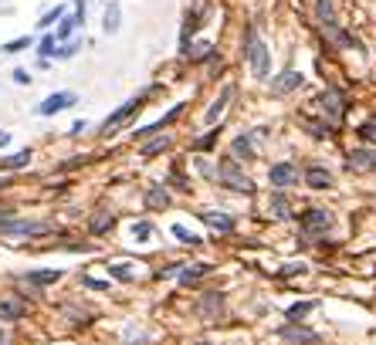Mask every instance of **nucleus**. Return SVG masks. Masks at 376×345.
<instances>
[{"label":"nucleus","instance_id":"37998d69","mask_svg":"<svg viewBox=\"0 0 376 345\" xmlns=\"http://www.w3.org/2000/svg\"><path fill=\"white\" fill-rule=\"evenodd\" d=\"M3 217H10V210H0V220H3Z\"/></svg>","mask_w":376,"mask_h":345},{"label":"nucleus","instance_id":"e433bc0d","mask_svg":"<svg viewBox=\"0 0 376 345\" xmlns=\"http://www.w3.org/2000/svg\"><path fill=\"white\" fill-rule=\"evenodd\" d=\"M79 48H82V44H79V41H72V44H61V48H54V51H58V58H72Z\"/></svg>","mask_w":376,"mask_h":345},{"label":"nucleus","instance_id":"473e14b6","mask_svg":"<svg viewBox=\"0 0 376 345\" xmlns=\"http://www.w3.org/2000/svg\"><path fill=\"white\" fill-rule=\"evenodd\" d=\"M58 17H65V3H58L54 10H48V14H44L41 21H38V28H48V24H54Z\"/></svg>","mask_w":376,"mask_h":345},{"label":"nucleus","instance_id":"7c9ffc66","mask_svg":"<svg viewBox=\"0 0 376 345\" xmlns=\"http://www.w3.org/2000/svg\"><path fill=\"white\" fill-rule=\"evenodd\" d=\"M54 48H58V41H54V34H44V38H41V44H38V54H41L44 61H48Z\"/></svg>","mask_w":376,"mask_h":345},{"label":"nucleus","instance_id":"20e7f679","mask_svg":"<svg viewBox=\"0 0 376 345\" xmlns=\"http://www.w3.org/2000/svg\"><path fill=\"white\" fill-rule=\"evenodd\" d=\"M319 112H322V118H329V125H339L342 122V115H346V95L339 92V88H329V92H322L319 95Z\"/></svg>","mask_w":376,"mask_h":345},{"label":"nucleus","instance_id":"4c0bfd02","mask_svg":"<svg viewBox=\"0 0 376 345\" xmlns=\"http://www.w3.org/2000/svg\"><path fill=\"white\" fill-rule=\"evenodd\" d=\"M149 233H153V227H149V224H136V227H132V237H136V240H146Z\"/></svg>","mask_w":376,"mask_h":345},{"label":"nucleus","instance_id":"79ce46f5","mask_svg":"<svg viewBox=\"0 0 376 345\" xmlns=\"http://www.w3.org/2000/svg\"><path fill=\"white\" fill-rule=\"evenodd\" d=\"M7 143H10V136H7V132H0V149H3Z\"/></svg>","mask_w":376,"mask_h":345},{"label":"nucleus","instance_id":"9b49d317","mask_svg":"<svg viewBox=\"0 0 376 345\" xmlns=\"http://www.w3.org/2000/svg\"><path fill=\"white\" fill-rule=\"evenodd\" d=\"M200 220H204L207 227L220 230V233H231V230L238 227V220H234V217H227V213H220V210H204V213H200Z\"/></svg>","mask_w":376,"mask_h":345},{"label":"nucleus","instance_id":"a19ab883","mask_svg":"<svg viewBox=\"0 0 376 345\" xmlns=\"http://www.w3.org/2000/svg\"><path fill=\"white\" fill-rule=\"evenodd\" d=\"M85 284H88V288H109L105 281H95V278H85Z\"/></svg>","mask_w":376,"mask_h":345},{"label":"nucleus","instance_id":"4be33fe9","mask_svg":"<svg viewBox=\"0 0 376 345\" xmlns=\"http://www.w3.org/2000/svg\"><path fill=\"white\" fill-rule=\"evenodd\" d=\"M28 163H31V149H21V153H14V156H3L0 159V169H21Z\"/></svg>","mask_w":376,"mask_h":345},{"label":"nucleus","instance_id":"393cba45","mask_svg":"<svg viewBox=\"0 0 376 345\" xmlns=\"http://www.w3.org/2000/svg\"><path fill=\"white\" fill-rule=\"evenodd\" d=\"M183 51H187V58L200 61V58H210V54H213V44H207V41H204V44H194V48H183Z\"/></svg>","mask_w":376,"mask_h":345},{"label":"nucleus","instance_id":"1a4fd4ad","mask_svg":"<svg viewBox=\"0 0 376 345\" xmlns=\"http://www.w3.org/2000/svg\"><path fill=\"white\" fill-rule=\"evenodd\" d=\"M268 180H271V187L285 190V187L298 183V169H295L292 163H275V166H271V173H268Z\"/></svg>","mask_w":376,"mask_h":345},{"label":"nucleus","instance_id":"49530a36","mask_svg":"<svg viewBox=\"0 0 376 345\" xmlns=\"http://www.w3.org/2000/svg\"><path fill=\"white\" fill-rule=\"evenodd\" d=\"M0 187H3V183H0Z\"/></svg>","mask_w":376,"mask_h":345},{"label":"nucleus","instance_id":"412c9836","mask_svg":"<svg viewBox=\"0 0 376 345\" xmlns=\"http://www.w3.org/2000/svg\"><path fill=\"white\" fill-rule=\"evenodd\" d=\"M146 207L149 210H167L169 207V193L163 187H153V190L146 193Z\"/></svg>","mask_w":376,"mask_h":345},{"label":"nucleus","instance_id":"7ed1b4c3","mask_svg":"<svg viewBox=\"0 0 376 345\" xmlns=\"http://www.w3.org/2000/svg\"><path fill=\"white\" fill-rule=\"evenodd\" d=\"M217 180L227 187V190H234V193H254V183H251L248 176L241 173V166L234 163V159H227V163H220V169H217Z\"/></svg>","mask_w":376,"mask_h":345},{"label":"nucleus","instance_id":"2eb2a0df","mask_svg":"<svg viewBox=\"0 0 376 345\" xmlns=\"http://www.w3.org/2000/svg\"><path fill=\"white\" fill-rule=\"evenodd\" d=\"M234 98V85H224V92L213 98V105L207 109V122H217L220 115H224V109H227V102Z\"/></svg>","mask_w":376,"mask_h":345},{"label":"nucleus","instance_id":"bb28decb","mask_svg":"<svg viewBox=\"0 0 376 345\" xmlns=\"http://www.w3.org/2000/svg\"><path fill=\"white\" fill-rule=\"evenodd\" d=\"M271 213H275L278 220H285V217H289V200H285L282 193H275V196H271Z\"/></svg>","mask_w":376,"mask_h":345},{"label":"nucleus","instance_id":"c756f323","mask_svg":"<svg viewBox=\"0 0 376 345\" xmlns=\"http://www.w3.org/2000/svg\"><path fill=\"white\" fill-rule=\"evenodd\" d=\"M359 139H363V143H376V118H366V122L359 125Z\"/></svg>","mask_w":376,"mask_h":345},{"label":"nucleus","instance_id":"c85d7f7f","mask_svg":"<svg viewBox=\"0 0 376 345\" xmlns=\"http://www.w3.org/2000/svg\"><path fill=\"white\" fill-rule=\"evenodd\" d=\"M167 146H169V139H167V136H160V139H153V143H146V146H143V156H156V153H163Z\"/></svg>","mask_w":376,"mask_h":345},{"label":"nucleus","instance_id":"6ab92c4d","mask_svg":"<svg viewBox=\"0 0 376 345\" xmlns=\"http://www.w3.org/2000/svg\"><path fill=\"white\" fill-rule=\"evenodd\" d=\"M210 264H190V268H183L180 271V274H176V281H180V284H194V281H200V278H207L210 274Z\"/></svg>","mask_w":376,"mask_h":345},{"label":"nucleus","instance_id":"f03ea898","mask_svg":"<svg viewBox=\"0 0 376 345\" xmlns=\"http://www.w3.org/2000/svg\"><path fill=\"white\" fill-rule=\"evenodd\" d=\"M248 65L254 78H268V72H271V54L254 31H248Z\"/></svg>","mask_w":376,"mask_h":345},{"label":"nucleus","instance_id":"423d86ee","mask_svg":"<svg viewBox=\"0 0 376 345\" xmlns=\"http://www.w3.org/2000/svg\"><path fill=\"white\" fill-rule=\"evenodd\" d=\"M0 233L41 237V233H51V224H44V220H0Z\"/></svg>","mask_w":376,"mask_h":345},{"label":"nucleus","instance_id":"a18cd8bd","mask_svg":"<svg viewBox=\"0 0 376 345\" xmlns=\"http://www.w3.org/2000/svg\"><path fill=\"white\" fill-rule=\"evenodd\" d=\"M197 345H210V342H197Z\"/></svg>","mask_w":376,"mask_h":345},{"label":"nucleus","instance_id":"aec40b11","mask_svg":"<svg viewBox=\"0 0 376 345\" xmlns=\"http://www.w3.org/2000/svg\"><path fill=\"white\" fill-rule=\"evenodd\" d=\"M180 112H183V105L169 109V115H163V118H156V122H153V125H146V129H136V139H143V136H149V132H156V129H163V125H169L173 118H180Z\"/></svg>","mask_w":376,"mask_h":345},{"label":"nucleus","instance_id":"cd10ccee","mask_svg":"<svg viewBox=\"0 0 376 345\" xmlns=\"http://www.w3.org/2000/svg\"><path fill=\"white\" fill-rule=\"evenodd\" d=\"M197 24H200V10L187 14V28H183V48L190 44V38H194V31H197Z\"/></svg>","mask_w":376,"mask_h":345},{"label":"nucleus","instance_id":"72a5a7b5","mask_svg":"<svg viewBox=\"0 0 376 345\" xmlns=\"http://www.w3.org/2000/svg\"><path fill=\"white\" fill-rule=\"evenodd\" d=\"M109 274H112L116 281H132V268H129V264H112Z\"/></svg>","mask_w":376,"mask_h":345},{"label":"nucleus","instance_id":"a211bd4d","mask_svg":"<svg viewBox=\"0 0 376 345\" xmlns=\"http://www.w3.org/2000/svg\"><path fill=\"white\" fill-rule=\"evenodd\" d=\"M349 166L353 169H376V149H353L349 153Z\"/></svg>","mask_w":376,"mask_h":345},{"label":"nucleus","instance_id":"ddd939ff","mask_svg":"<svg viewBox=\"0 0 376 345\" xmlns=\"http://www.w3.org/2000/svg\"><path fill=\"white\" fill-rule=\"evenodd\" d=\"M305 183H309L312 190H329V187H333V173L322 169V166H309V169H305Z\"/></svg>","mask_w":376,"mask_h":345},{"label":"nucleus","instance_id":"f8f14e48","mask_svg":"<svg viewBox=\"0 0 376 345\" xmlns=\"http://www.w3.org/2000/svg\"><path fill=\"white\" fill-rule=\"evenodd\" d=\"M302 81L305 78L298 75V72H282V75L275 78V85H271V95H289L295 88H302Z\"/></svg>","mask_w":376,"mask_h":345},{"label":"nucleus","instance_id":"f704fd0d","mask_svg":"<svg viewBox=\"0 0 376 345\" xmlns=\"http://www.w3.org/2000/svg\"><path fill=\"white\" fill-rule=\"evenodd\" d=\"M213 143H217V132H207L204 139H197V143H194V149H197V153H207Z\"/></svg>","mask_w":376,"mask_h":345},{"label":"nucleus","instance_id":"f3484780","mask_svg":"<svg viewBox=\"0 0 376 345\" xmlns=\"http://www.w3.org/2000/svg\"><path fill=\"white\" fill-rule=\"evenodd\" d=\"M278 339H285V342H315V332H309V328H295V325H282L278 328Z\"/></svg>","mask_w":376,"mask_h":345},{"label":"nucleus","instance_id":"5701e85b","mask_svg":"<svg viewBox=\"0 0 376 345\" xmlns=\"http://www.w3.org/2000/svg\"><path fill=\"white\" fill-rule=\"evenodd\" d=\"M24 315V305H14V302H0V322H14Z\"/></svg>","mask_w":376,"mask_h":345},{"label":"nucleus","instance_id":"a878e982","mask_svg":"<svg viewBox=\"0 0 376 345\" xmlns=\"http://www.w3.org/2000/svg\"><path fill=\"white\" fill-rule=\"evenodd\" d=\"M173 237H176V240H183V244H190V247H197V244H200V237H197V233H190L183 224H173Z\"/></svg>","mask_w":376,"mask_h":345},{"label":"nucleus","instance_id":"58836bf2","mask_svg":"<svg viewBox=\"0 0 376 345\" xmlns=\"http://www.w3.org/2000/svg\"><path fill=\"white\" fill-rule=\"evenodd\" d=\"M105 227H112V213H102V220H95V224H92V230H95V233H102Z\"/></svg>","mask_w":376,"mask_h":345},{"label":"nucleus","instance_id":"9d476101","mask_svg":"<svg viewBox=\"0 0 376 345\" xmlns=\"http://www.w3.org/2000/svg\"><path fill=\"white\" fill-rule=\"evenodd\" d=\"M82 21H85V3L79 0V7H75V17H65V21L58 24V31H54V41H58V44H61V41H68L72 34H75V28H79Z\"/></svg>","mask_w":376,"mask_h":345},{"label":"nucleus","instance_id":"6e6552de","mask_svg":"<svg viewBox=\"0 0 376 345\" xmlns=\"http://www.w3.org/2000/svg\"><path fill=\"white\" fill-rule=\"evenodd\" d=\"M75 105V95L72 92H54V95H48L41 105H38V115H58L65 112V109H72Z\"/></svg>","mask_w":376,"mask_h":345},{"label":"nucleus","instance_id":"0eeeda50","mask_svg":"<svg viewBox=\"0 0 376 345\" xmlns=\"http://www.w3.org/2000/svg\"><path fill=\"white\" fill-rule=\"evenodd\" d=\"M143 102H146V95H139V98H129L125 105H119L116 112H112V115H109V118H105V122H102V132H109V129H116V125H123V122H125V118H129V115H136V112H139V109H143Z\"/></svg>","mask_w":376,"mask_h":345},{"label":"nucleus","instance_id":"c9c22d12","mask_svg":"<svg viewBox=\"0 0 376 345\" xmlns=\"http://www.w3.org/2000/svg\"><path fill=\"white\" fill-rule=\"evenodd\" d=\"M31 44V38H17V41H10V44H3V54H10V51H24Z\"/></svg>","mask_w":376,"mask_h":345},{"label":"nucleus","instance_id":"b1692460","mask_svg":"<svg viewBox=\"0 0 376 345\" xmlns=\"http://www.w3.org/2000/svg\"><path fill=\"white\" fill-rule=\"evenodd\" d=\"M254 136H258V132H248V136H241V139L234 143V156H254Z\"/></svg>","mask_w":376,"mask_h":345},{"label":"nucleus","instance_id":"f257e3e1","mask_svg":"<svg viewBox=\"0 0 376 345\" xmlns=\"http://www.w3.org/2000/svg\"><path fill=\"white\" fill-rule=\"evenodd\" d=\"M315 17H319V24H322V31H326V38L333 41V44H339V48H356V41L349 38L342 28H339V21H335V10L329 0H319L315 3Z\"/></svg>","mask_w":376,"mask_h":345},{"label":"nucleus","instance_id":"dca6fc26","mask_svg":"<svg viewBox=\"0 0 376 345\" xmlns=\"http://www.w3.org/2000/svg\"><path fill=\"white\" fill-rule=\"evenodd\" d=\"M119 24H123V7H119L116 0H109V7H105V17H102V28H105V34H116V31H119Z\"/></svg>","mask_w":376,"mask_h":345},{"label":"nucleus","instance_id":"2f4dec72","mask_svg":"<svg viewBox=\"0 0 376 345\" xmlns=\"http://www.w3.org/2000/svg\"><path fill=\"white\" fill-rule=\"evenodd\" d=\"M315 308V302H298V305L289 308V322H295V318H302V315H309Z\"/></svg>","mask_w":376,"mask_h":345},{"label":"nucleus","instance_id":"39448f33","mask_svg":"<svg viewBox=\"0 0 376 345\" xmlns=\"http://www.w3.org/2000/svg\"><path fill=\"white\" fill-rule=\"evenodd\" d=\"M298 224H302V233L305 237H326V230L333 227V217H329V210H305L302 217H298Z\"/></svg>","mask_w":376,"mask_h":345},{"label":"nucleus","instance_id":"c03bdc74","mask_svg":"<svg viewBox=\"0 0 376 345\" xmlns=\"http://www.w3.org/2000/svg\"><path fill=\"white\" fill-rule=\"evenodd\" d=\"M0 345H7V335H3V332H0Z\"/></svg>","mask_w":376,"mask_h":345},{"label":"nucleus","instance_id":"4468645a","mask_svg":"<svg viewBox=\"0 0 376 345\" xmlns=\"http://www.w3.org/2000/svg\"><path fill=\"white\" fill-rule=\"evenodd\" d=\"M21 281H28V284H38V288H44V284H54V281H61V271H51V268L24 271V274H21Z\"/></svg>","mask_w":376,"mask_h":345},{"label":"nucleus","instance_id":"ea45409f","mask_svg":"<svg viewBox=\"0 0 376 345\" xmlns=\"http://www.w3.org/2000/svg\"><path fill=\"white\" fill-rule=\"evenodd\" d=\"M14 81H17V85H28V81H31V75H28L24 68H14Z\"/></svg>","mask_w":376,"mask_h":345}]
</instances>
